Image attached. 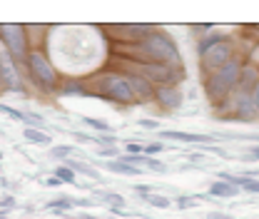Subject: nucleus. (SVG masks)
<instances>
[{"label":"nucleus","instance_id":"obj_12","mask_svg":"<svg viewBox=\"0 0 259 219\" xmlns=\"http://www.w3.org/2000/svg\"><path fill=\"white\" fill-rule=\"evenodd\" d=\"M130 80V87L135 93V100L137 102H155V85H150L145 77H140L137 72H130V70H122Z\"/></svg>","mask_w":259,"mask_h":219},{"label":"nucleus","instance_id":"obj_28","mask_svg":"<svg viewBox=\"0 0 259 219\" xmlns=\"http://www.w3.org/2000/svg\"><path fill=\"white\" fill-rule=\"evenodd\" d=\"M0 112H3V115H8L10 120L23 122V112H20V110H15V107H10V105H3V102H0Z\"/></svg>","mask_w":259,"mask_h":219},{"label":"nucleus","instance_id":"obj_7","mask_svg":"<svg viewBox=\"0 0 259 219\" xmlns=\"http://www.w3.org/2000/svg\"><path fill=\"white\" fill-rule=\"evenodd\" d=\"M23 67L15 63L8 53H5V48L0 45V90H5V93H25V87H23V72H20Z\"/></svg>","mask_w":259,"mask_h":219},{"label":"nucleus","instance_id":"obj_35","mask_svg":"<svg viewBox=\"0 0 259 219\" xmlns=\"http://www.w3.org/2000/svg\"><path fill=\"white\" fill-rule=\"evenodd\" d=\"M192 204H194L192 197H177V207H180V209H187V207H192Z\"/></svg>","mask_w":259,"mask_h":219},{"label":"nucleus","instance_id":"obj_19","mask_svg":"<svg viewBox=\"0 0 259 219\" xmlns=\"http://www.w3.org/2000/svg\"><path fill=\"white\" fill-rule=\"evenodd\" d=\"M227 35H222V32H209V35H204V37H199V42H197V55L202 58L212 45H217V42H222Z\"/></svg>","mask_w":259,"mask_h":219},{"label":"nucleus","instance_id":"obj_9","mask_svg":"<svg viewBox=\"0 0 259 219\" xmlns=\"http://www.w3.org/2000/svg\"><path fill=\"white\" fill-rule=\"evenodd\" d=\"M155 30V25H147V23H135V25H110L107 32L120 40L122 45H135L137 40H142L147 32Z\"/></svg>","mask_w":259,"mask_h":219},{"label":"nucleus","instance_id":"obj_16","mask_svg":"<svg viewBox=\"0 0 259 219\" xmlns=\"http://www.w3.org/2000/svg\"><path fill=\"white\" fill-rule=\"evenodd\" d=\"M63 164L67 169H72V172H80V174H88L90 180H100V174H97V169H93L88 162H82V159H75V157H65Z\"/></svg>","mask_w":259,"mask_h":219},{"label":"nucleus","instance_id":"obj_18","mask_svg":"<svg viewBox=\"0 0 259 219\" xmlns=\"http://www.w3.org/2000/svg\"><path fill=\"white\" fill-rule=\"evenodd\" d=\"M105 167H107L110 172L127 174V177H140V174H142V167H132V164H125V162H120V159H110V162H105Z\"/></svg>","mask_w":259,"mask_h":219},{"label":"nucleus","instance_id":"obj_33","mask_svg":"<svg viewBox=\"0 0 259 219\" xmlns=\"http://www.w3.org/2000/svg\"><path fill=\"white\" fill-rule=\"evenodd\" d=\"M125 152H127V155H142V145H137V142H127V145H125Z\"/></svg>","mask_w":259,"mask_h":219},{"label":"nucleus","instance_id":"obj_37","mask_svg":"<svg viewBox=\"0 0 259 219\" xmlns=\"http://www.w3.org/2000/svg\"><path fill=\"white\" fill-rule=\"evenodd\" d=\"M249 97H252V102L257 105V110H259V82H257V85H254V90L249 93Z\"/></svg>","mask_w":259,"mask_h":219},{"label":"nucleus","instance_id":"obj_15","mask_svg":"<svg viewBox=\"0 0 259 219\" xmlns=\"http://www.w3.org/2000/svg\"><path fill=\"white\" fill-rule=\"evenodd\" d=\"M58 95H63V97H67V95H70V97H88L85 77H63Z\"/></svg>","mask_w":259,"mask_h":219},{"label":"nucleus","instance_id":"obj_32","mask_svg":"<svg viewBox=\"0 0 259 219\" xmlns=\"http://www.w3.org/2000/svg\"><path fill=\"white\" fill-rule=\"evenodd\" d=\"M15 204H18V202H15V197H13V194H5V197L0 199V209H5V212L15 209Z\"/></svg>","mask_w":259,"mask_h":219},{"label":"nucleus","instance_id":"obj_5","mask_svg":"<svg viewBox=\"0 0 259 219\" xmlns=\"http://www.w3.org/2000/svg\"><path fill=\"white\" fill-rule=\"evenodd\" d=\"M117 65H120V70L137 72L140 77H145L155 87L180 85L185 80V67H172V65H162V63H125V60H117Z\"/></svg>","mask_w":259,"mask_h":219},{"label":"nucleus","instance_id":"obj_13","mask_svg":"<svg viewBox=\"0 0 259 219\" xmlns=\"http://www.w3.org/2000/svg\"><path fill=\"white\" fill-rule=\"evenodd\" d=\"M160 137L167 140H175V142H185V145H212L217 142V137H209V135H194V132H180V129H160Z\"/></svg>","mask_w":259,"mask_h":219},{"label":"nucleus","instance_id":"obj_10","mask_svg":"<svg viewBox=\"0 0 259 219\" xmlns=\"http://www.w3.org/2000/svg\"><path fill=\"white\" fill-rule=\"evenodd\" d=\"M225 120H237V122H257L259 120V110L257 105L252 102L249 95H234V105H232V117Z\"/></svg>","mask_w":259,"mask_h":219},{"label":"nucleus","instance_id":"obj_20","mask_svg":"<svg viewBox=\"0 0 259 219\" xmlns=\"http://www.w3.org/2000/svg\"><path fill=\"white\" fill-rule=\"evenodd\" d=\"M209 194L212 197H237L239 187H232L227 182H214V185H209Z\"/></svg>","mask_w":259,"mask_h":219},{"label":"nucleus","instance_id":"obj_24","mask_svg":"<svg viewBox=\"0 0 259 219\" xmlns=\"http://www.w3.org/2000/svg\"><path fill=\"white\" fill-rule=\"evenodd\" d=\"M55 177L60 180V185H77V177H75V172H72V169H67L65 164H60V167L55 169Z\"/></svg>","mask_w":259,"mask_h":219},{"label":"nucleus","instance_id":"obj_41","mask_svg":"<svg viewBox=\"0 0 259 219\" xmlns=\"http://www.w3.org/2000/svg\"><path fill=\"white\" fill-rule=\"evenodd\" d=\"M8 214H10V212H5V209H0V219H8Z\"/></svg>","mask_w":259,"mask_h":219},{"label":"nucleus","instance_id":"obj_36","mask_svg":"<svg viewBox=\"0 0 259 219\" xmlns=\"http://www.w3.org/2000/svg\"><path fill=\"white\" fill-rule=\"evenodd\" d=\"M140 127H147V129H157V127H160V122H157V120H145V117H142V120H140Z\"/></svg>","mask_w":259,"mask_h":219},{"label":"nucleus","instance_id":"obj_4","mask_svg":"<svg viewBox=\"0 0 259 219\" xmlns=\"http://www.w3.org/2000/svg\"><path fill=\"white\" fill-rule=\"evenodd\" d=\"M242 65L244 60L239 55H234L227 65H222L217 72L207 75L204 80V93L209 100L214 102H222L229 97V93H237V82H239V72H242Z\"/></svg>","mask_w":259,"mask_h":219},{"label":"nucleus","instance_id":"obj_22","mask_svg":"<svg viewBox=\"0 0 259 219\" xmlns=\"http://www.w3.org/2000/svg\"><path fill=\"white\" fill-rule=\"evenodd\" d=\"M72 207H75L72 197H60V199H53V202H48V209H50V212H70Z\"/></svg>","mask_w":259,"mask_h":219},{"label":"nucleus","instance_id":"obj_43","mask_svg":"<svg viewBox=\"0 0 259 219\" xmlns=\"http://www.w3.org/2000/svg\"><path fill=\"white\" fill-rule=\"evenodd\" d=\"M0 159H3V152H0Z\"/></svg>","mask_w":259,"mask_h":219},{"label":"nucleus","instance_id":"obj_2","mask_svg":"<svg viewBox=\"0 0 259 219\" xmlns=\"http://www.w3.org/2000/svg\"><path fill=\"white\" fill-rule=\"evenodd\" d=\"M85 85H88V95H95L112 105H135L137 102L132 87H130L127 75L120 67L100 70L93 77H85Z\"/></svg>","mask_w":259,"mask_h":219},{"label":"nucleus","instance_id":"obj_27","mask_svg":"<svg viewBox=\"0 0 259 219\" xmlns=\"http://www.w3.org/2000/svg\"><path fill=\"white\" fill-rule=\"evenodd\" d=\"M142 167H147V169H152V172H167V164L160 162V159H155V157H147Z\"/></svg>","mask_w":259,"mask_h":219},{"label":"nucleus","instance_id":"obj_38","mask_svg":"<svg viewBox=\"0 0 259 219\" xmlns=\"http://www.w3.org/2000/svg\"><path fill=\"white\" fill-rule=\"evenodd\" d=\"M45 185H48V187H58V185H60V180L53 174V177H48V180H45Z\"/></svg>","mask_w":259,"mask_h":219},{"label":"nucleus","instance_id":"obj_34","mask_svg":"<svg viewBox=\"0 0 259 219\" xmlns=\"http://www.w3.org/2000/svg\"><path fill=\"white\" fill-rule=\"evenodd\" d=\"M100 155L102 157H115V159H117V157H120V150H117V147H100Z\"/></svg>","mask_w":259,"mask_h":219},{"label":"nucleus","instance_id":"obj_8","mask_svg":"<svg viewBox=\"0 0 259 219\" xmlns=\"http://www.w3.org/2000/svg\"><path fill=\"white\" fill-rule=\"evenodd\" d=\"M234 58V45H232V37H225L222 42L212 45L202 58H199V65H202V72L204 75H212L217 72L222 65H227L229 60Z\"/></svg>","mask_w":259,"mask_h":219},{"label":"nucleus","instance_id":"obj_42","mask_svg":"<svg viewBox=\"0 0 259 219\" xmlns=\"http://www.w3.org/2000/svg\"><path fill=\"white\" fill-rule=\"evenodd\" d=\"M249 177H254V180H259V172H247Z\"/></svg>","mask_w":259,"mask_h":219},{"label":"nucleus","instance_id":"obj_25","mask_svg":"<svg viewBox=\"0 0 259 219\" xmlns=\"http://www.w3.org/2000/svg\"><path fill=\"white\" fill-rule=\"evenodd\" d=\"M23 122L25 127H35V129H45V120L37 112H23Z\"/></svg>","mask_w":259,"mask_h":219},{"label":"nucleus","instance_id":"obj_11","mask_svg":"<svg viewBox=\"0 0 259 219\" xmlns=\"http://www.w3.org/2000/svg\"><path fill=\"white\" fill-rule=\"evenodd\" d=\"M185 102V95L180 85H167V87H155V105L162 112H175Z\"/></svg>","mask_w":259,"mask_h":219},{"label":"nucleus","instance_id":"obj_29","mask_svg":"<svg viewBox=\"0 0 259 219\" xmlns=\"http://www.w3.org/2000/svg\"><path fill=\"white\" fill-rule=\"evenodd\" d=\"M82 122L88 127H93V129H100V132H110V125L102 122V120H95V117H82Z\"/></svg>","mask_w":259,"mask_h":219},{"label":"nucleus","instance_id":"obj_3","mask_svg":"<svg viewBox=\"0 0 259 219\" xmlns=\"http://www.w3.org/2000/svg\"><path fill=\"white\" fill-rule=\"evenodd\" d=\"M20 67H23V75H25V80H30L32 87H37L45 95H58L63 77L45 50H30Z\"/></svg>","mask_w":259,"mask_h":219},{"label":"nucleus","instance_id":"obj_30","mask_svg":"<svg viewBox=\"0 0 259 219\" xmlns=\"http://www.w3.org/2000/svg\"><path fill=\"white\" fill-rule=\"evenodd\" d=\"M162 150H164V145H162V142H150V145H145V147H142V155H145V157L160 155Z\"/></svg>","mask_w":259,"mask_h":219},{"label":"nucleus","instance_id":"obj_26","mask_svg":"<svg viewBox=\"0 0 259 219\" xmlns=\"http://www.w3.org/2000/svg\"><path fill=\"white\" fill-rule=\"evenodd\" d=\"M67 155H75V147H72V145H60V147H50V157H60V159H65Z\"/></svg>","mask_w":259,"mask_h":219},{"label":"nucleus","instance_id":"obj_6","mask_svg":"<svg viewBox=\"0 0 259 219\" xmlns=\"http://www.w3.org/2000/svg\"><path fill=\"white\" fill-rule=\"evenodd\" d=\"M0 45L5 48V53L15 63L23 65L25 58H28V53H30V42H28V35H25V25H18V23L0 25Z\"/></svg>","mask_w":259,"mask_h":219},{"label":"nucleus","instance_id":"obj_17","mask_svg":"<svg viewBox=\"0 0 259 219\" xmlns=\"http://www.w3.org/2000/svg\"><path fill=\"white\" fill-rule=\"evenodd\" d=\"M25 140L30 142V145H40V147H50L53 145V137L45 132V129H35V127H25Z\"/></svg>","mask_w":259,"mask_h":219},{"label":"nucleus","instance_id":"obj_1","mask_svg":"<svg viewBox=\"0 0 259 219\" xmlns=\"http://www.w3.org/2000/svg\"><path fill=\"white\" fill-rule=\"evenodd\" d=\"M122 53L130 55V63H162L172 67H182V55L172 35L155 28L135 45H125Z\"/></svg>","mask_w":259,"mask_h":219},{"label":"nucleus","instance_id":"obj_40","mask_svg":"<svg viewBox=\"0 0 259 219\" xmlns=\"http://www.w3.org/2000/svg\"><path fill=\"white\" fill-rule=\"evenodd\" d=\"M65 219H97V217H90V214H77V217H65Z\"/></svg>","mask_w":259,"mask_h":219},{"label":"nucleus","instance_id":"obj_14","mask_svg":"<svg viewBox=\"0 0 259 219\" xmlns=\"http://www.w3.org/2000/svg\"><path fill=\"white\" fill-rule=\"evenodd\" d=\"M259 82V67L252 63L242 65V72H239V82H237V93L239 95H249L254 90V85Z\"/></svg>","mask_w":259,"mask_h":219},{"label":"nucleus","instance_id":"obj_23","mask_svg":"<svg viewBox=\"0 0 259 219\" xmlns=\"http://www.w3.org/2000/svg\"><path fill=\"white\" fill-rule=\"evenodd\" d=\"M142 199H145V202H147L150 207H157V209H169V204H172V202H169V197H162V194H152V192H150V194H145Z\"/></svg>","mask_w":259,"mask_h":219},{"label":"nucleus","instance_id":"obj_39","mask_svg":"<svg viewBox=\"0 0 259 219\" xmlns=\"http://www.w3.org/2000/svg\"><path fill=\"white\" fill-rule=\"evenodd\" d=\"M207 219H234V217H229V214H220V212H214V214H209Z\"/></svg>","mask_w":259,"mask_h":219},{"label":"nucleus","instance_id":"obj_21","mask_svg":"<svg viewBox=\"0 0 259 219\" xmlns=\"http://www.w3.org/2000/svg\"><path fill=\"white\" fill-rule=\"evenodd\" d=\"M100 202H102V204H107V207H110V212H112V209H122V207H125V197H120L117 192H105V194L100 197Z\"/></svg>","mask_w":259,"mask_h":219},{"label":"nucleus","instance_id":"obj_31","mask_svg":"<svg viewBox=\"0 0 259 219\" xmlns=\"http://www.w3.org/2000/svg\"><path fill=\"white\" fill-rule=\"evenodd\" d=\"M93 142L102 145V147H115V145H117V137H112V135H102V137H93Z\"/></svg>","mask_w":259,"mask_h":219}]
</instances>
